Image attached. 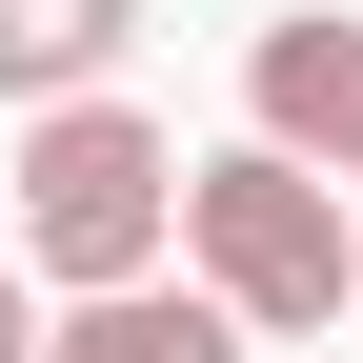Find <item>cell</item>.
<instances>
[{
	"label": "cell",
	"mask_w": 363,
	"mask_h": 363,
	"mask_svg": "<svg viewBox=\"0 0 363 363\" xmlns=\"http://www.w3.org/2000/svg\"><path fill=\"white\" fill-rule=\"evenodd\" d=\"M182 283L222 303L242 343H323L343 303H363V242H343V182H303V162H262V142H222V162H182Z\"/></svg>",
	"instance_id": "cell-1"
},
{
	"label": "cell",
	"mask_w": 363,
	"mask_h": 363,
	"mask_svg": "<svg viewBox=\"0 0 363 363\" xmlns=\"http://www.w3.org/2000/svg\"><path fill=\"white\" fill-rule=\"evenodd\" d=\"M162 222H182V142H162L142 101H40L21 121V283L40 303L162 283Z\"/></svg>",
	"instance_id": "cell-2"
},
{
	"label": "cell",
	"mask_w": 363,
	"mask_h": 363,
	"mask_svg": "<svg viewBox=\"0 0 363 363\" xmlns=\"http://www.w3.org/2000/svg\"><path fill=\"white\" fill-rule=\"evenodd\" d=\"M242 121H262V162L363 182V21H343V0H303V21L242 40Z\"/></svg>",
	"instance_id": "cell-3"
},
{
	"label": "cell",
	"mask_w": 363,
	"mask_h": 363,
	"mask_svg": "<svg viewBox=\"0 0 363 363\" xmlns=\"http://www.w3.org/2000/svg\"><path fill=\"white\" fill-rule=\"evenodd\" d=\"M142 61V0H0V101H101V81Z\"/></svg>",
	"instance_id": "cell-4"
},
{
	"label": "cell",
	"mask_w": 363,
	"mask_h": 363,
	"mask_svg": "<svg viewBox=\"0 0 363 363\" xmlns=\"http://www.w3.org/2000/svg\"><path fill=\"white\" fill-rule=\"evenodd\" d=\"M40 363H242V323H222L202 283H121V303H61Z\"/></svg>",
	"instance_id": "cell-5"
},
{
	"label": "cell",
	"mask_w": 363,
	"mask_h": 363,
	"mask_svg": "<svg viewBox=\"0 0 363 363\" xmlns=\"http://www.w3.org/2000/svg\"><path fill=\"white\" fill-rule=\"evenodd\" d=\"M0 363H40V283H21V262H0Z\"/></svg>",
	"instance_id": "cell-6"
}]
</instances>
